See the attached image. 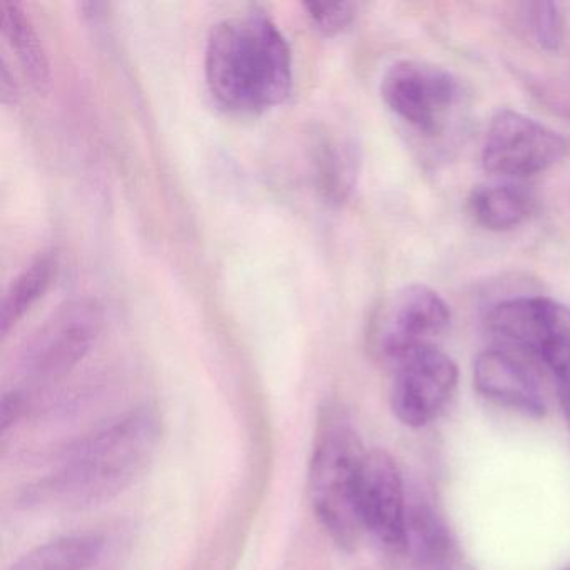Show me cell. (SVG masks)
Returning <instances> with one entry per match:
<instances>
[{
    "mask_svg": "<svg viewBox=\"0 0 570 570\" xmlns=\"http://www.w3.org/2000/svg\"><path fill=\"white\" fill-rule=\"evenodd\" d=\"M161 422L141 409L79 442L62 465L21 495L26 509L79 510L108 502L148 470L158 452Z\"/></svg>",
    "mask_w": 570,
    "mask_h": 570,
    "instance_id": "obj_1",
    "label": "cell"
},
{
    "mask_svg": "<svg viewBox=\"0 0 570 570\" xmlns=\"http://www.w3.org/2000/svg\"><path fill=\"white\" fill-rule=\"evenodd\" d=\"M292 66L288 42L265 12L232 16L209 32L206 82L215 101L228 111L258 115L285 101Z\"/></svg>",
    "mask_w": 570,
    "mask_h": 570,
    "instance_id": "obj_2",
    "label": "cell"
},
{
    "mask_svg": "<svg viewBox=\"0 0 570 570\" xmlns=\"http://www.w3.org/2000/svg\"><path fill=\"white\" fill-rule=\"evenodd\" d=\"M358 433L336 406H325L316 423L308 492L316 520L343 550H353L363 532L358 485L363 460Z\"/></svg>",
    "mask_w": 570,
    "mask_h": 570,
    "instance_id": "obj_3",
    "label": "cell"
},
{
    "mask_svg": "<svg viewBox=\"0 0 570 570\" xmlns=\"http://www.w3.org/2000/svg\"><path fill=\"white\" fill-rule=\"evenodd\" d=\"M487 326L509 345L539 360L556 380L562 405L570 403V308L543 296L503 299Z\"/></svg>",
    "mask_w": 570,
    "mask_h": 570,
    "instance_id": "obj_4",
    "label": "cell"
},
{
    "mask_svg": "<svg viewBox=\"0 0 570 570\" xmlns=\"http://www.w3.org/2000/svg\"><path fill=\"white\" fill-rule=\"evenodd\" d=\"M102 326L105 309L98 299L85 296L62 303L26 342L22 375L35 385L68 375L91 352Z\"/></svg>",
    "mask_w": 570,
    "mask_h": 570,
    "instance_id": "obj_5",
    "label": "cell"
},
{
    "mask_svg": "<svg viewBox=\"0 0 570 570\" xmlns=\"http://www.w3.org/2000/svg\"><path fill=\"white\" fill-rule=\"evenodd\" d=\"M570 156V138L513 109L490 119L482 165L490 175L509 181L549 171Z\"/></svg>",
    "mask_w": 570,
    "mask_h": 570,
    "instance_id": "obj_6",
    "label": "cell"
},
{
    "mask_svg": "<svg viewBox=\"0 0 570 570\" xmlns=\"http://www.w3.org/2000/svg\"><path fill=\"white\" fill-rule=\"evenodd\" d=\"M386 108L426 138L442 135L459 105L460 88L452 72L415 59L393 62L380 82Z\"/></svg>",
    "mask_w": 570,
    "mask_h": 570,
    "instance_id": "obj_7",
    "label": "cell"
},
{
    "mask_svg": "<svg viewBox=\"0 0 570 570\" xmlns=\"http://www.w3.org/2000/svg\"><path fill=\"white\" fill-rule=\"evenodd\" d=\"M452 313L445 299L430 286L409 285L396 289L376 308L370 326V345L376 355L395 363L449 328Z\"/></svg>",
    "mask_w": 570,
    "mask_h": 570,
    "instance_id": "obj_8",
    "label": "cell"
},
{
    "mask_svg": "<svg viewBox=\"0 0 570 570\" xmlns=\"http://www.w3.org/2000/svg\"><path fill=\"white\" fill-rule=\"evenodd\" d=\"M392 409L403 425H429L445 409L459 383L455 362L435 345L419 346L396 360Z\"/></svg>",
    "mask_w": 570,
    "mask_h": 570,
    "instance_id": "obj_9",
    "label": "cell"
},
{
    "mask_svg": "<svg viewBox=\"0 0 570 570\" xmlns=\"http://www.w3.org/2000/svg\"><path fill=\"white\" fill-rule=\"evenodd\" d=\"M358 513L363 530L372 532L390 549H405L409 509L402 476L395 460L383 450L366 452L363 460Z\"/></svg>",
    "mask_w": 570,
    "mask_h": 570,
    "instance_id": "obj_10",
    "label": "cell"
},
{
    "mask_svg": "<svg viewBox=\"0 0 570 570\" xmlns=\"http://www.w3.org/2000/svg\"><path fill=\"white\" fill-rule=\"evenodd\" d=\"M473 385L487 399L530 416L546 413L539 383L525 363L502 348L485 350L473 365Z\"/></svg>",
    "mask_w": 570,
    "mask_h": 570,
    "instance_id": "obj_11",
    "label": "cell"
},
{
    "mask_svg": "<svg viewBox=\"0 0 570 570\" xmlns=\"http://www.w3.org/2000/svg\"><path fill=\"white\" fill-rule=\"evenodd\" d=\"M535 209L533 193L512 181L476 186L466 199V212L473 223L493 233L519 228L532 218Z\"/></svg>",
    "mask_w": 570,
    "mask_h": 570,
    "instance_id": "obj_12",
    "label": "cell"
},
{
    "mask_svg": "<svg viewBox=\"0 0 570 570\" xmlns=\"http://www.w3.org/2000/svg\"><path fill=\"white\" fill-rule=\"evenodd\" d=\"M102 549L105 539L96 533L58 537L29 550L11 570H88Z\"/></svg>",
    "mask_w": 570,
    "mask_h": 570,
    "instance_id": "obj_13",
    "label": "cell"
},
{
    "mask_svg": "<svg viewBox=\"0 0 570 570\" xmlns=\"http://www.w3.org/2000/svg\"><path fill=\"white\" fill-rule=\"evenodd\" d=\"M2 12V35L6 41L18 56L29 82L38 91H46L51 82V66L31 19L16 2H4Z\"/></svg>",
    "mask_w": 570,
    "mask_h": 570,
    "instance_id": "obj_14",
    "label": "cell"
},
{
    "mask_svg": "<svg viewBox=\"0 0 570 570\" xmlns=\"http://www.w3.org/2000/svg\"><path fill=\"white\" fill-rule=\"evenodd\" d=\"M405 549L423 570H449L453 546L449 530L430 507L416 505L406 517Z\"/></svg>",
    "mask_w": 570,
    "mask_h": 570,
    "instance_id": "obj_15",
    "label": "cell"
},
{
    "mask_svg": "<svg viewBox=\"0 0 570 570\" xmlns=\"http://www.w3.org/2000/svg\"><path fill=\"white\" fill-rule=\"evenodd\" d=\"M56 269V256H52V253H42L12 279L0 306V333L4 338L31 306L45 295L55 279Z\"/></svg>",
    "mask_w": 570,
    "mask_h": 570,
    "instance_id": "obj_16",
    "label": "cell"
},
{
    "mask_svg": "<svg viewBox=\"0 0 570 570\" xmlns=\"http://www.w3.org/2000/svg\"><path fill=\"white\" fill-rule=\"evenodd\" d=\"M316 148L318 153L315 156V165L320 189L332 202H343L355 183V156L345 145L332 139H325Z\"/></svg>",
    "mask_w": 570,
    "mask_h": 570,
    "instance_id": "obj_17",
    "label": "cell"
},
{
    "mask_svg": "<svg viewBox=\"0 0 570 570\" xmlns=\"http://www.w3.org/2000/svg\"><path fill=\"white\" fill-rule=\"evenodd\" d=\"M530 32L543 51L557 52L563 41V19L559 4L532 2L525 6Z\"/></svg>",
    "mask_w": 570,
    "mask_h": 570,
    "instance_id": "obj_18",
    "label": "cell"
},
{
    "mask_svg": "<svg viewBox=\"0 0 570 570\" xmlns=\"http://www.w3.org/2000/svg\"><path fill=\"white\" fill-rule=\"evenodd\" d=\"M309 19L325 35H336L352 24L356 16V4L340 2V4H305Z\"/></svg>",
    "mask_w": 570,
    "mask_h": 570,
    "instance_id": "obj_19",
    "label": "cell"
},
{
    "mask_svg": "<svg viewBox=\"0 0 570 570\" xmlns=\"http://www.w3.org/2000/svg\"><path fill=\"white\" fill-rule=\"evenodd\" d=\"M0 92H2L4 105L14 102L18 98V85H16L14 76L9 71L8 61L4 58H2V72H0Z\"/></svg>",
    "mask_w": 570,
    "mask_h": 570,
    "instance_id": "obj_20",
    "label": "cell"
},
{
    "mask_svg": "<svg viewBox=\"0 0 570 570\" xmlns=\"http://www.w3.org/2000/svg\"><path fill=\"white\" fill-rule=\"evenodd\" d=\"M562 406H563V412H566L567 422H569V426H570V403H569V405H562Z\"/></svg>",
    "mask_w": 570,
    "mask_h": 570,
    "instance_id": "obj_21",
    "label": "cell"
}]
</instances>
